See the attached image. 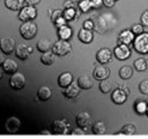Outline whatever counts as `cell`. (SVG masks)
<instances>
[{
  "label": "cell",
  "instance_id": "cell-5",
  "mask_svg": "<svg viewBox=\"0 0 148 139\" xmlns=\"http://www.w3.org/2000/svg\"><path fill=\"white\" fill-rule=\"evenodd\" d=\"M26 83L25 76L22 72H16L12 74L10 79V85L13 89L20 90L25 87Z\"/></svg>",
  "mask_w": 148,
  "mask_h": 139
},
{
  "label": "cell",
  "instance_id": "cell-20",
  "mask_svg": "<svg viewBox=\"0 0 148 139\" xmlns=\"http://www.w3.org/2000/svg\"><path fill=\"white\" fill-rule=\"evenodd\" d=\"M38 98L40 101H47L51 97L52 91L49 87L42 86L38 89L37 92Z\"/></svg>",
  "mask_w": 148,
  "mask_h": 139
},
{
  "label": "cell",
  "instance_id": "cell-3",
  "mask_svg": "<svg viewBox=\"0 0 148 139\" xmlns=\"http://www.w3.org/2000/svg\"><path fill=\"white\" fill-rule=\"evenodd\" d=\"M72 50V46L68 40H59L51 47V51L58 56H64Z\"/></svg>",
  "mask_w": 148,
  "mask_h": 139
},
{
  "label": "cell",
  "instance_id": "cell-36",
  "mask_svg": "<svg viewBox=\"0 0 148 139\" xmlns=\"http://www.w3.org/2000/svg\"><path fill=\"white\" fill-rule=\"evenodd\" d=\"M140 22L144 27H148V9L143 12L140 17Z\"/></svg>",
  "mask_w": 148,
  "mask_h": 139
},
{
  "label": "cell",
  "instance_id": "cell-34",
  "mask_svg": "<svg viewBox=\"0 0 148 139\" xmlns=\"http://www.w3.org/2000/svg\"><path fill=\"white\" fill-rule=\"evenodd\" d=\"M140 92L143 95H148V79L142 81L139 84Z\"/></svg>",
  "mask_w": 148,
  "mask_h": 139
},
{
  "label": "cell",
  "instance_id": "cell-43",
  "mask_svg": "<svg viewBox=\"0 0 148 139\" xmlns=\"http://www.w3.org/2000/svg\"><path fill=\"white\" fill-rule=\"evenodd\" d=\"M75 3L72 1V0H66L64 3V7L65 9L67 8H72V7H75Z\"/></svg>",
  "mask_w": 148,
  "mask_h": 139
},
{
  "label": "cell",
  "instance_id": "cell-40",
  "mask_svg": "<svg viewBox=\"0 0 148 139\" xmlns=\"http://www.w3.org/2000/svg\"><path fill=\"white\" fill-rule=\"evenodd\" d=\"M92 9H99L103 6V0H90Z\"/></svg>",
  "mask_w": 148,
  "mask_h": 139
},
{
  "label": "cell",
  "instance_id": "cell-17",
  "mask_svg": "<svg viewBox=\"0 0 148 139\" xmlns=\"http://www.w3.org/2000/svg\"><path fill=\"white\" fill-rule=\"evenodd\" d=\"M1 66L4 72L8 74H12L15 73L18 69V64L17 62L11 59H6Z\"/></svg>",
  "mask_w": 148,
  "mask_h": 139
},
{
  "label": "cell",
  "instance_id": "cell-42",
  "mask_svg": "<svg viewBox=\"0 0 148 139\" xmlns=\"http://www.w3.org/2000/svg\"><path fill=\"white\" fill-rule=\"evenodd\" d=\"M71 135L72 136H84L85 135V132L82 130L81 128H75V129L72 130L71 132Z\"/></svg>",
  "mask_w": 148,
  "mask_h": 139
},
{
  "label": "cell",
  "instance_id": "cell-21",
  "mask_svg": "<svg viewBox=\"0 0 148 139\" xmlns=\"http://www.w3.org/2000/svg\"><path fill=\"white\" fill-rule=\"evenodd\" d=\"M77 85L82 89H89L93 86V82L88 75H82L77 79Z\"/></svg>",
  "mask_w": 148,
  "mask_h": 139
},
{
  "label": "cell",
  "instance_id": "cell-18",
  "mask_svg": "<svg viewBox=\"0 0 148 139\" xmlns=\"http://www.w3.org/2000/svg\"><path fill=\"white\" fill-rule=\"evenodd\" d=\"M73 82V76L70 72H64L58 77V84L61 88H66Z\"/></svg>",
  "mask_w": 148,
  "mask_h": 139
},
{
  "label": "cell",
  "instance_id": "cell-29",
  "mask_svg": "<svg viewBox=\"0 0 148 139\" xmlns=\"http://www.w3.org/2000/svg\"><path fill=\"white\" fill-rule=\"evenodd\" d=\"M147 107L148 104L145 102V101L140 100L136 102L135 106H134V109H135L136 112H137L138 115H145V114H146Z\"/></svg>",
  "mask_w": 148,
  "mask_h": 139
},
{
  "label": "cell",
  "instance_id": "cell-44",
  "mask_svg": "<svg viewBox=\"0 0 148 139\" xmlns=\"http://www.w3.org/2000/svg\"><path fill=\"white\" fill-rule=\"evenodd\" d=\"M40 1H41V0H25V2L27 3V5L35 6L36 5V4H39Z\"/></svg>",
  "mask_w": 148,
  "mask_h": 139
},
{
  "label": "cell",
  "instance_id": "cell-16",
  "mask_svg": "<svg viewBox=\"0 0 148 139\" xmlns=\"http://www.w3.org/2000/svg\"><path fill=\"white\" fill-rule=\"evenodd\" d=\"M134 37H135V35L131 30H124L120 33L119 35V40L121 44L129 46L134 41Z\"/></svg>",
  "mask_w": 148,
  "mask_h": 139
},
{
  "label": "cell",
  "instance_id": "cell-46",
  "mask_svg": "<svg viewBox=\"0 0 148 139\" xmlns=\"http://www.w3.org/2000/svg\"><path fill=\"white\" fill-rule=\"evenodd\" d=\"M40 135L50 136V135H51V132H50V131H47V130H44V131H40Z\"/></svg>",
  "mask_w": 148,
  "mask_h": 139
},
{
  "label": "cell",
  "instance_id": "cell-38",
  "mask_svg": "<svg viewBox=\"0 0 148 139\" xmlns=\"http://www.w3.org/2000/svg\"><path fill=\"white\" fill-rule=\"evenodd\" d=\"M62 16H63V11H62V10H54V11L52 12L51 16V21L53 22H53H54L56 19L62 17Z\"/></svg>",
  "mask_w": 148,
  "mask_h": 139
},
{
  "label": "cell",
  "instance_id": "cell-37",
  "mask_svg": "<svg viewBox=\"0 0 148 139\" xmlns=\"http://www.w3.org/2000/svg\"><path fill=\"white\" fill-rule=\"evenodd\" d=\"M66 22H67V21L64 18L63 16H62V17L56 19V20L53 22V24H54L55 27H56L57 28H59V27H62V26L66 25Z\"/></svg>",
  "mask_w": 148,
  "mask_h": 139
},
{
  "label": "cell",
  "instance_id": "cell-48",
  "mask_svg": "<svg viewBox=\"0 0 148 139\" xmlns=\"http://www.w3.org/2000/svg\"><path fill=\"white\" fill-rule=\"evenodd\" d=\"M146 114H147V115L148 117V107H147V112H146Z\"/></svg>",
  "mask_w": 148,
  "mask_h": 139
},
{
  "label": "cell",
  "instance_id": "cell-15",
  "mask_svg": "<svg viewBox=\"0 0 148 139\" xmlns=\"http://www.w3.org/2000/svg\"><path fill=\"white\" fill-rule=\"evenodd\" d=\"M91 116L88 112H81L77 115L76 123L81 128H87L90 123Z\"/></svg>",
  "mask_w": 148,
  "mask_h": 139
},
{
  "label": "cell",
  "instance_id": "cell-14",
  "mask_svg": "<svg viewBox=\"0 0 148 139\" xmlns=\"http://www.w3.org/2000/svg\"><path fill=\"white\" fill-rule=\"evenodd\" d=\"M111 99L116 105H122L127 101V94L122 89H116L111 95Z\"/></svg>",
  "mask_w": 148,
  "mask_h": 139
},
{
  "label": "cell",
  "instance_id": "cell-2",
  "mask_svg": "<svg viewBox=\"0 0 148 139\" xmlns=\"http://www.w3.org/2000/svg\"><path fill=\"white\" fill-rule=\"evenodd\" d=\"M134 50L140 54H148V33L136 35L133 41Z\"/></svg>",
  "mask_w": 148,
  "mask_h": 139
},
{
  "label": "cell",
  "instance_id": "cell-45",
  "mask_svg": "<svg viewBox=\"0 0 148 139\" xmlns=\"http://www.w3.org/2000/svg\"><path fill=\"white\" fill-rule=\"evenodd\" d=\"M5 57H4V55L3 54V53H0V66L2 65V63H4V60H5Z\"/></svg>",
  "mask_w": 148,
  "mask_h": 139
},
{
  "label": "cell",
  "instance_id": "cell-19",
  "mask_svg": "<svg viewBox=\"0 0 148 139\" xmlns=\"http://www.w3.org/2000/svg\"><path fill=\"white\" fill-rule=\"evenodd\" d=\"M93 33L92 30H86L85 28H81L78 33V38L85 44H89L93 40Z\"/></svg>",
  "mask_w": 148,
  "mask_h": 139
},
{
  "label": "cell",
  "instance_id": "cell-7",
  "mask_svg": "<svg viewBox=\"0 0 148 139\" xmlns=\"http://www.w3.org/2000/svg\"><path fill=\"white\" fill-rule=\"evenodd\" d=\"M114 56L118 60L125 61L131 56L132 51L128 46L124 44H120L114 48Z\"/></svg>",
  "mask_w": 148,
  "mask_h": 139
},
{
  "label": "cell",
  "instance_id": "cell-41",
  "mask_svg": "<svg viewBox=\"0 0 148 139\" xmlns=\"http://www.w3.org/2000/svg\"><path fill=\"white\" fill-rule=\"evenodd\" d=\"M116 1L114 0H103V5L105 6L107 8H112L114 7Z\"/></svg>",
  "mask_w": 148,
  "mask_h": 139
},
{
  "label": "cell",
  "instance_id": "cell-24",
  "mask_svg": "<svg viewBox=\"0 0 148 139\" xmlns=\"http://www.w3.org/2000/svg\"><path fill=\"white\" fill-rule=\"evenodd\" d=\"M56 61V55L51 50L43 53L40 56V62L46 66H51Z\"/></svg>",
  "mask_w": 148,
  "mask_h": 139
},
{
  "label": "cell",
  "instance_id": "cell-12",
  "mask_svg": "<svg viewBox=\"0 0 148 139\" xmlns=\"http://www.w3.org/2000/svg\"><path fill=\"white\" fill-rule=\"evenodd\" d=\"M52 131L56 135H66L68 133V125L64 121L57 120L52 123Z\"/></svg>",
  "mask_w": 148,
  "mask_h": 139
},
{
  "label": "cell",
  "instance_id": "cell-33",
  "mask_svg": "<svg viewBox=\"0 0 148 139\" xmlns=\"http://www.w3.org/2000/svg\"><path fill=\"white\" fill-rule=\"evenodd\" d=\"M135 127L133 125H124L122 128V129L121 130V132L119 133V134H123V135L126 136H132L135 134Z\"/></svg>",
  "mask_w": 148,
  "mask_h": 139
},
{
  "label": "cell",
  "instance_id": "cell-11",
  "mask_svg": "<svg viewBox=\"0 0 148 139\" xmlns=\"http://www.w3.org/2000/svg\"><path fill=\"white\" fill-rule=\"evenodd\" d=\"M111 57H112V53L111 50L107 48L100 49L96 53V59L98 63L101 64L108 63L111 60Z\"/></svg>",
  "mask_w": 148,
  "mask_h": 139
},
{
  "label": "cell",
  "instance_id": "cell-22",
  "mask_svg": "<svg viewBox=\"0 0 148 139\" xmlns=\"http://www.w3.org/2000/svg\"><path fill=\"white\" fill-rule=\"evenodd\" d=\"M57 33L61 40H68L72 37V34H73V31H72V29L69 26L66 25H64L58 28Z\"/></svg>",
  "mask_w": 148,
  "mask_h": 139
},
{
  "label": "cell",
  "instance_id": "cell-1",
  "mask_svg": "<svg viewBox=\"0 0 148 139\" xmlns=\"http://www.w3.org/2000/svg\"><path fill=\"white\" fill-rule=\"evenodd\" d=\"M38 33V27L33 21L24 22L20 27V35L25 40L34 38Z\"/></svg>",
  "mask_w": 148,
  "mask_h": 139
},
{
  "label": "cell",
  "instance_id": "cell-6",
  "mask_svg": "<svg viewBox=\"0 0 148 139\" xmlns=\"http://www.w3.org/2000/svg\"><path fill=\"white\" fill-rule=\"evenodd\" d=\"M16 42L11 37H2L0 39V50L4 54L10 55L15 50Z\"/></svg>",
  "mask_w": 148,
  "mask_h": 139
},
{
  "label": "cell",
  "instance_id": "cell-32",
  "mask_svg": "<svg viewBox=\"0 0 148 139\" xmlns=\"http://www.w3.org/2000/svg\"><path fill=\"white\" fill-rule=\"evenodd\" d=\"M111 88H112V85L111 83L106 79L105 80L101 81V82L99 84V89L101 92L103 94H108L111 91Z\"/></svg>",
  "mask_w": 148,
  "mask_h": 139
},
{
  "label": "cell",
  "instance_id": "cell-10",
  "mask_svg": "<svg viewBox=\"0 0 148 139\" xmlns=\"http://www.w3.org/2000/svg\"><path fill=\"white\" fill-rule=\"evenodd\" d=\"M110 76V70L103 65H98L93 71V77L95 80L103 81L107 79Z\"/></svg>",
  "mask_w": 148,
  "mask_h": 139
},
{
  "label": "cell",
  "instance_id": "cell-25",
  "mask_svg": "<svg viewBox=\"0 0 148 139\" xmlns=\"http://www.w3.org/2000/svg\"><path fill=\"white\" fill-rule=\"evenodd\" d=\"M51 47V44L47 38H41L38 41L37 44H36V48H37L38 50L43 53L50 50Z\"/></svg>",
  "mask_w": 148,
  "mask_h": 139
},
{
  "label": "cell",
  "instance_id": "cell-4",
  "mask_svg": "<svg viewBox=\"0 0 148 139\" xmlns=\"http://www.w3.org/2000/svg\"><path fill=\"white\" fill-rule=\"evenodd\" d=\"M37 10L34 6L27 5L23 7L18 13V18L22 22L33 21L37 17Z\"/></svg>",
  "mask_w": 148,
  "mask_h": 139
},
{
  "label": "cell",
  "instance_id": "cell-31",
  "mask_svg": "<svg viewBox=\"0 0 148 139\" xmlns=\"http://www.w3.org/2000/svg\"><path fill=\"white\" fill-rule=\"evenodd\" d=\"M78 7L82 13H88L92 9L90 0H81L78 4Z\"/></svg>",
  "mask_w": 148,
  "mask_h": 139
},
{
  "label": "cell",
  "instance_id": "cell-13",
  "mask_svg": "<svg viewBox=\"0 0 148 139\" xmlns=\"http://www.w3.org/2000/svg\"><path fill=\"white\" fill-rule=\"evenodd\" d=\"M80 92V88L77 85V83L73 82L67 87L64 88V90L63 92V95L64 97L68 99H73V98L77 97L79 95Z\"/></svg>",
  "mask_w": 148,
  "mask_h": 139
},
{
  "label": "cell",
  "instance_id": "cell-49",
  "mask_svg": "<svg viewBox=\"0 0 148 139\" xmlns=\"http://www.w3.org/2000/svg\"><path fill=\"white\" fill-rule=\"evenodd\" d=\"M114 1H119V0H114Z\"/></svg>",
  "mask_w": 148,
  "mask_h": 139
},
{
  "label": "cell",
  "instance_id": "cell-28",
  "mask_svg": "<svg viewBox=\"0 0 148 139\" xmlns=\"http://www.w3.org/2000/svg\"><path fill=\"white\" fill-rule=\"evenodd\" d=\"M134 66L137 72H143L147 70V61L143 58H139L136 59L134 62Z\"/></svg>",
  "mask_w": 148,
  "mask_h": 139
},
{
  "label": "cell",
  "instance_id": "cell-27",
  "mask_svg": "<svg viewBox=\"0 0 148 139\" xmlns=\"http://www.w3.org/2000/svg\"><path fill=\"white\" fill-rule=\"evenodd\" d=\"M119 76L124 80H127L132 78L133 75V69L129 66H124L119 69Z\"/></svg>",
  "mask_w": 148,
  "mask_h": 139
},
{
  "label": "cell",
  "instance_id": "cell-26",
  "mask_svg": "<svg viewBox=\"0 0 148 139\" xmlns=\"http://www.w3.org/2000/svg\"><path fill=\"white\" fill-rule=\"evenodd\" d=\"M92 131L93 134L97 136L103 135L106 132V127L105 123L103 121H99L97 122L92 125Z\"/></svg>",
  "mask_w": 148,
  "mask_h": 139
},
{
  "label": "cell",
  "instance_id": "cell-47",
  "mask_svg": "<svg viewBox=\"0 0 148 139\" xmlns=\"http://www.w3.org/2000/svg\"><path fill=\"white\" fill-rule=\"evenodd\" d=\"M3 79V72H2V71L0 69V82H1V79Z\"/></svg>",
  "mask_w": 148,
  "mask_h": 139
},
{
  "label": "cell",
  "instance_id": "cell-23",
  "mask_svg": "<svg viewBox=\"0 0 148 139\" xmlns=\"http://www.w3.org/2000/svg\"><path fill=\"white\" fill-rule=\"evenodd\" d=\"M25 3V0H5L4 5L12 11H19Z\"/></svg>",
  "mask_w": 148,
  "mask_h": 139
},
{
  "label": "cell",
  "instance_id": "cell-30",
  "mask_svg": "<svg viewBox=\"0 0 148 139\" xmlns=\"http://www.w3.org/2000/svg\"><path fill=\"white\" fill-rule=\"evenodd\" d=\"M77 15V11L75 7L65 9L63 11V17L67 22L72 21Z\"/></svg>",
  "mask_w": 148,
  "mask_h": 139
},
{
  "label": "cell",
  "instance_id": "cell-39",
  "mask_svg": "<svg viewBox=\"0 0 148 139\" xmlns=\"http://www.w3.org/2000/svg\"><path fill=\"white\" fill-rule=\"evenodd\" d=\"M94 27H95V24H94V22L92 20H86L85 21H84L83 28L86 29V30H93Z\"/></svg>",
  "mask_w": 148,
  "mask_h": 139
},
{
  "label": "cell",
  "instance_id": "cell-8",
  "mask_svg": "<svg viewBox=\"0 0 148 139\" xmlns=\"http://www.w3.org/2000/svg\"><path fill=\"white\" fill-rule=\"evenodd\" d=\"M32 53L33 48L25 43H21L15 48V56L20 60H26L28 59Z\"/></svg>",
  "mask_w": 148,
  "mask_h": 139
},
{
  "label": "cell",
  "instance_id": "cell-9",
  "mask_svg": "<svg viewBox=\"0 0 148 139\" xmlns=\"http://www.w3.org/2000/svg\"><path fill=\"white\" fill-rule=\"evenodd\" d=\"M20 126H21V121L17 117H10L5 123V129L9 134H14L17 133Z\"/></svg>",
  "mask_w": 148,
  "mask_h": 139
},
{
  "label": "cell",
  "instance_id": "cell-35",
  "mask_svg": "<svg viewBox=\"0 0 148 139\" xmlns=\"http://www.w3.org/2000/svg\"><path fill=\"white\" fill-rule=\"evenodd\" d=\"M131 30L134 35H138L144 33V26L142 24H135L132 27Z\"/></svg>",
  "mask_w": 148,
  "mask_h": 139
}]
</instances>
